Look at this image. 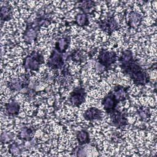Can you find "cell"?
<instances>
[{
    "label": "cell",
    "mask_w": 157,
    "mask_h": 157,
    "mask_svg": "<svg viewBox=\"0 0 157 157\" xmlns=\"http://www.w3.org/2000/svg\"><path fill=\"white\" fill-rule=\"evenodd\" d=\"M118 61L123 72L128 75L134 84L144 86L149 82L148 74L134 59L131 50L123 51L118 59Z\"/></svg>",
    "instance_id": "cell-1"
},
{
    "label": "cell",
    "mask_w": 157,
    "mask_h": 157,
    "mask_svg": "<svg viewBox=\"0 0 157 157\" xmlns=\"http://www.w3.org/2000/svg\"><path fill=\"white\" fill-rule=\"evenodd\" d=\"M44 63L43 55L39 52H33L23 59V66L26 70L37 71Z\"/></svg>",
    "instance_id": "cell-2"
},
{
    "label": "cell",
    "mask_w": 157,
    "mask_h": 157,
    "mask_svg": "<svg viewBox=\"0 0 157 157\" xmlns=\"http://www.w3.org/2000/svg\"><path fill=\"white\" fill-rule=\"evenodd\" d=\"M117 55L115 52L102 49L99 51L97 61L105 69H108L117 61Z\"/></svg>",
    "instance_id": "cell-3"
},
{
    "label": "cell",
    "mask_w": 157,
    "mask_h": 157,
    "mask_svg": "<svg viewBox=\"0 0 157 157\" xmlns=\"http://www.w3.org/2000/svg\"><path fill=\"white\" fill-rule=\"evenodd\" d=\"M98 24L100 29L109 35L117 30L119 28L118 23L112 15H109L102 20L98 21Z\"/></svg>",
    "instance_id": "cell-4"
},
{
    "label": "cell",
    "mask_w": 157,
    "mask_h": 157,
    "mask_svg": "<svg viewBox=\"0 0 157 157\" xmlns=\"http://www.w3.org/2000/svg\"><path fill=\"white\" fill-rule=\"evenodd\" d=\"M86 96V93L85 89L82 86H78L70 93L69 101L72 105L79 107L85 101Z\"/></svg>",
    "instance_id": "cell-5"
},
{
    "label": "cell",
    "mask_w": 157,
    "mask_h": 157,
    "mask_svg": "<svg viewBox=\"0 0 157 157\" xmlns=\"http://www.w3.org/2000/svg\"><path fill=\"white\" fill-rule=\"evenodd\" d=\"M64 61L63 54L58 52L56 50H53L47 61V66L53 69H60L64 67Z\"/></svg>",
    "instance_id": "cell-6"
},
{
    "label": "cell",
    "mask_w": 157,
    "mask_h": 157,
    "mask_svg": "<svg viewBox=\"0 0 157 157\" xmlns=\"http://www.w3.org/2000/svg\"><path fill=\"white\" fill-rule=\"evenodd\" d=\"M101 102L104 110L109 115L116 109L118 101L111 90L103 98Z\"/></svg>",
    "instance_id": "cell-7"
},
{
    "label": "cell",
    "mask_w": 157,
    "mask_h": 157,
    "mask_svg": "<svg viewBox=\"0 0 157 157\" xmlns=\"http://www.w3.org/2000/svg\"><path fill=\"white\" fill-rule=\"evenodd\" d=\"M109 115L110 117L112 124L113 126L121 128L128 124V119L124 113L115 109L110 114H109Z\"/></svg>",
    "instance_id": "cell-8"
},
{
    "label": "cell",
    "mask_w": 157,
    "mask_h": 157,
    "mask_svg": "<svg viewBox=\"0 0 157 157\" xmlns=\"http://www.w3.org/2000/svg\"><path fill=\"white\" fill-rule=\"evenodd\" d=\"M39 25L33 26L31 23L27 25L23 33V39L27 44H30L37 39Z\"/></svg>",
    "instance_id": "cell-9"
},
{
    "label": "cell",
    "mask_w": 157,
    "mask_h": 157,
    "mask_svg": "<svg viewBox=\"0 0 157 157\" xmlns=\"http://www.w3.org/2000/svg\"><path fill=\"white\" fill-rule=\"evenodd\" d=\"M102 111L96 107L88 108L83 113V118L85 120L89 121L100 120L102 119Z\"/></svg>",
    "instance_id": "cell-10"
},
{
    "label": "cell",
    "mask_w": 157,
    "mask_h": 157,
    "mask_svg": "<svg viewBox=\"0 0 157 157\" xmlns=\"http://www.w3.org/2000/svg\"><path fill=\"white\" fill-rule=\"evenodd\" d=\"M128 87H124L122 85H118L114 86V88L112 91L114 94L116 99L118 101V102H123L125 101L128 98Z\"/></svg>",
    "instance_id": "cell-11"
},
{
    "label": "cell",
    "mask_w": 157,
    "mask_h": 157,
    "mask_svg": "<svg viewBox=\"0 0 157 157\" xmlns=\"http://www.w3.org/2000/svg\"><path fill=\"white\" fill-rule=\"evenodd\" d=\"M26 79L22 80L20 78H13L7 83L8 88L12 91H20L28 86Z\"/></svg>",
    "instance_id": "cell-12"
},
{
    "label": "cell",
    "mask_w": 157,
    "mask_h": 157,
    "mask_svg": "<svg viewBox=\"0 0 157 157\" xmlns=\"http://www.w3.org/2000/svg\"><path fill=\"white\" fill-rule=\"evenodd\" d=\"M142 21V16L135 11H131L129 13L128 25L130 28H136Z\"/></svg>",
    "instance_id": "cell-13"
},
{
    "label": "cell",
    "mask_w": 157,
    "mask_h": 157,
    "mask_svg": "<svg viewBox=\"0 0 157 157\" xmlns=\"http://www.w3.org/2000/svg\"><path fill=\"white\" fill-rule=\"evenodd\" d=\"M5 109L7 114L10 117L17 116L20 112V104L15 101H11L5 104Z\"/></svg>",
    "instance_id": "cell-14"
},
{
    "label": "cell",
    "mask_w": 157,
    "mask_h": 157,
    "mask_svg": "<svg viewBox=\"0 0 157 157\" xmlns=\"http://www.w3.org/2000/svg\"><path fill=\"white\" fill-rule=\"evenodd\" d=\"M1 25L4 22L10 20L12 18L13 9L10 5L2 6L1 7Z\"/></svg>",
    "instance_id": "cell-15"
},
{
    "label": "cell",
    "mask_w": 157,
    "mask_h": 157,
    "mask_svg": "<svg viewBox=\"0 0 157 157\" xmlns=\"http://www.w3.org/2000/svg\"><path fill=\"white\" fill-rule=\"evenodd\" d=\"M70 40L68 37H61L58 39L55 44V50L58 52L63 54L69 47Z\"/></svg>",
    "instance_id": "cell-16"
},
{
    "label": "cell",
    "mask_w": 157,
    "mask_h": 157,
    "mask_svg": "<svg viewBox=\"0 0 157 157\" xmlns=\"http://www.w3.org/2000/svg\"><path fill=\"white\" fill-rule=\"evenodd\" d=\"M95 4L94 1H81L79 2L78 4V9H81L83 13L85 14L91 13V11L94 9Z\"/></svg>",
    "instance_id": "cell-17"
},
{
    "label": "cell",
    "mask_w": 157,
    "mask_h": 157,
    "mask_svg": "<svg viewBox=\"0 0 157 157\" xmlns=\"http://www.w3.org/2000/svg\"><path fill=\"white\" fill-rule=\"evenodd\" d=\"M76 138L80 145L88 144L90 141L89 133L86 130H81L78 131L76 134Z\"/></svg>",
    "instance_id": "cell-18"
},
{
    "label": "cell",
    "mask_w": 157,
    "mask_h": 157,
    "mask_svg": "<svg viewBox=\"0 0 157 157\" xmlns=\"http://www.w3.org/2000/svg\"><path fill=\"white\" fill-rule=\"evenodd\" d=\"M33 134V129L31 128L23 127L19 133V138L24 140H30L32 138Z\"/></svg>",
    "instance_id": "cell-19"
},
{
    "label": "cell",
    "mask_w": 157,
    "mask_h": 157,
    "mask_svg": "<svg viewBox=\"0 0 157 157\" xmlns=\"http://www.w3.org/2000/svg\"><path fill=\"white\" fill-rule=\"evenodd\" d=\"M75 23L79 26H85L89 23L88 15L81 13L77 14L75 17Z\"/></svg>",
    "instance_id": "cell-20"
},
{
    "label": "cell",
    "mask_w": 157,
    "mask_h": 157,
    "mask_svg": "<svg viewBox=\"0 0 157 157\" xmlns=\"http://www.w3.org/2000/svg\"><path fill=\"white\" fill-rule=\"evenodd\" d=\"M137 115L140 119L142 120H145L150 117L151 113L150 110L147 107H142L138 109Z\"/></svg>",
    "instance_id": "cell-21"
},
{
    "label": "cell",
    "mask_w": 157,
    "mask_h": 157,
    "mask_svg": "<svg viewBox=\"0 0 157 157\" xmlns=\"http://www.w3.org/2000/svg\"><path fill=\"white\" fill-rule=\"evenodd\" d=\"M9 152L13 156L18 155L21 152V150L19 147V146L17 144H16L15 142L9 145Z\"/></svg>",
    "instance_id": "cell-22"
},
{
    "label": "cell",
    "mask_w": 157,
    "mask_h": 157,
    "mask_svg": "<svg viewBox=\"0 0 157 157\" xmlns=\"http://www.w3.org/2000/svg\"><path fill=\"white\" fill-rule=\"evenodd\" d=\"M13 134L12 132H2L1 136V142L2 143H9L12 140Z\"/></svg>",
    "instance_id": "cell-23"
},
{
    "label": "cell",
    "mask_w": 157,
    "mask_h": 157,
    "mask_svg": "<svg viewBox=\"0 0 157 157\" xmlns=\"http://www.w3.org/2000/svg\"><path fill=\"white\" fill-rule=\"evenodd\" d=\"M71 58L73 61L77 63H82L83 61L84 56L82 55L80 52H75L71 54Z\"/></svg>",
    "instance_id": "cell-24"
}]
</instances>
